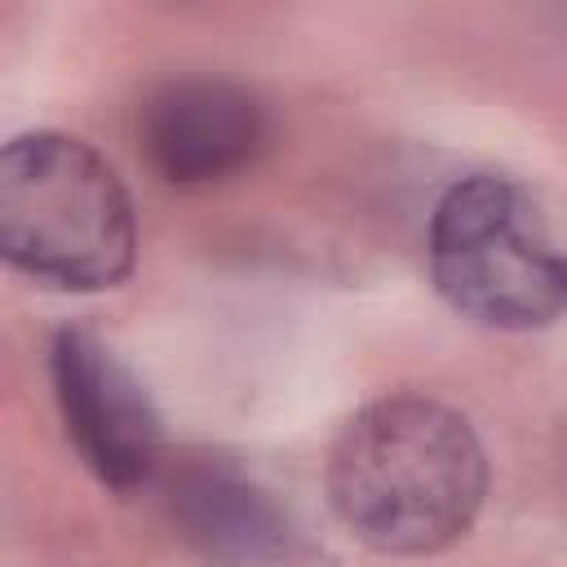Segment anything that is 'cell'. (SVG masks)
<instances>
[{"label":"cell","mask_w":567,"mask_h":567,"mask_svg":"<svg viewBox=\"0 0 567 567\" xmlns=\"http://www.w3.org/2000/svg\"><path fill=\"white\" fill-rule=\"evenodd\" d=\"M487 492L474 425L447 403L394 394L354 412L328 456L337 518L381 554H434L470 532Z\"/></svg>","instance_id":"1"},{"label":"cell","mask_w":567,"mask_h":567,"mask_svg":"<svg viewBox=\"0 0 567 567\" xmlns=\"http://www.w3.org/2000/svg\"><path fill=\"white\" fill-rule=\"evenodd\" d=\"M0 248L40 284L111 288L137 257L128 190L80 137L22 133L0 155Z\"/></svg>","instance_id":"2"},{"label":"cell","mask_w":567,"mask_h":567,"mask_svg":"<svg viewBox=\"0 0 567 567\" xmlns=\"http://www.w3.org/2000/svg\"><path fill=\"white\" fill-rule=\"evenodd\" d=\"M430 275L483 328L527 332L567 315V248L549 235L536 199L501 173L461 177L434 204Z\"/></svg>","instance_id":"3"},{"label":"cell","mask_w":567,"mask_h":567,"mask_svg":"<svg viewBox=\"0 0 567 567\" xmlns=\"http://www.w3.org/2000/svg\"><path fill=\"white\" fill-rule=\"evenodd\" d=\"M53 394L84 465L115 492L146 487L159 470V412L142 381L84 328L53 337Z\"/></svg>","instance_id":"4"},{"label":"cell","mask_w":567,"mask_h":567,"mask_svg":"<svg viewBox=\"0 0 567 567\" xmlns=\"http://www.w3.org/2000/svg\"><path fill=\"white\" fill-rule=\"evenodd\" d=\"M261 142L266 111L235 80H168L142 106V151L151 168L173 186L221 182L248 168Z\"/></svg>","instance_id":"5"},{"label":"cell","mask_w":567,"mask_h":567,"mask_svg":"<svg viewBox=\"0 0 567 567\" xmlns=\"http://www.w3.org/2000/svg\"><path fill=\"white\" fill-rule=\"evenodd\" d=\"M168 505L186 545L213 567H279L292 558L288 509L230 461H190Z\"/></svg>","instance_id":"6"}]
</instances>
